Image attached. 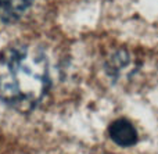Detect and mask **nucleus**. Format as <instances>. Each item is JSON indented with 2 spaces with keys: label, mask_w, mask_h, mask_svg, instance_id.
I'll use <instances>...</instances> for the list:
<instances>
[{
  "label": "nucleus",
  "mask_w": 158,
  "mask_h": 154,
  "mask_svg": "<svg viewBox=\"0 0 158 154\" xmlns=\"http://www.w3.org/2000/svg\"><path fill=\"white\" fill-rule=\"evenodd\" d=\"M50 88L49 63L43 50L14 43L0 53V99L19 113H29Z\"/></svg>",
  "instance_id": "f257e3e1"
},
{
  "label": "nucleus",
  "mask_w": 158,
  "mask_h": 154,
  "mask_svg": "<svg viewBox=\"0 0 158 154\" xmlns=\"http://www.w3.org/2000/svg\"><path fill=\"white\" fill-rule=\"evenodd\" d=\"M111 140L121 147H131L137 143V131L125 118L115 119L108 128Z\"/></svg>",
  "instance_id": "f03ea898"
},
{
  "label": "nucleus",
  "mask_w": 158,
  "mask_h": 154,
  "mask_svg": "<svg viewBox=\"0 0 158 154\" xmlns=\"http://www.w3.org/2000/svg\"><path fill=\"white\" fill-rule=\"evenodd\" d=\"M33 0H0V22L11 24L24 15Z\"/></svg>",
  "instance_id": "7ed1b4c3"
},
{
  "label": "nucleus",
  "mask_w": 158,
  "mask_h": 154,
  "mask_svg": "<svg viewBox=\"0 0 158 154\" xmlns=\"http://www.w3.org/2000/svg\"><path fill=\"white\" fill-rule=\"evenodd\" d=\"M129 65V57L126 53H117L114 57H111V60L107 63V69L111 75H118L123 68Z\"/></svg>",
  "instance_id": "20e7f679"
}]
</instances>
